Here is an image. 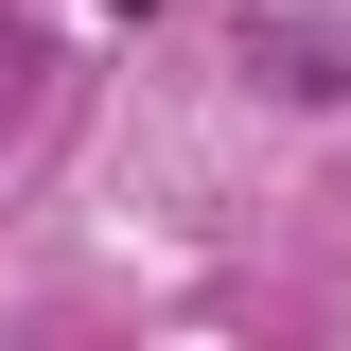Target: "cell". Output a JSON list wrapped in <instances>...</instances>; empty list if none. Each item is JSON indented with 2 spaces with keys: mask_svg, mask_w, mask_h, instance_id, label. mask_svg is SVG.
<instances>
[{
  "mask_svg": "<svg viewBox=\"0 0 351 351\" xmlns=\"http://www.w3.org/2000/svg\"><path fill=\"white\" fill-rule=\"evenodd\" d=\"M246 71L281 88V106H351V18H281V0H263L246 18Z\"/></svg>",
  "mask_w": 351,
  "mask_h": 351,
  "instance_id": "6da1fadb",
  "label": "cell"
},
{
  "mask_svg": "<svg viewBox=\"0 0 351 351\" xmlns=\"http://www.w3.org/2000/svg\"><path fill=\"white\" fill-rule=\"evenodd\" d=\"M36 106H53V18H18V0H0V158L36 141Z\"/></svg>",
  "mask_w": 351,
  "mask_h": 351,
  "instance_id": "7a4b0ae2",
  "label": "cell"
},
{
  "mask_svg": "<svg viewBox=\"0 0 351 351\" xmlns=\"http://www.w3.org/2000/svg\"><path fill=\"white\" fill-rule=\"evenodd\" d=\"M123 18H158V0H123Z\"/></svg>",
  "mask_w": 351,
  "mask_h": 351,
  "instance_id": "3957f363",
  "label": "cell"
}]
</instances>
